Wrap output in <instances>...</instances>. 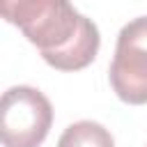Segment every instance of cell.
Here are the masks:
<instances>
[{"label":"cell","mask_w":147,"mask_h":147,"mask_svg":"<svg viewBox=\"0 0 147 147\" xmlns=\"http://www.w3.org/2000/svg\"><path fill=\"white\" fill-rule=\"evenodd\" d=\"M108 78L124 103H147V16L133 18L119 30Z\"/></svg>","instance_id":"3"},{"label":"cell","mask_w":147,"mask_h":147,"mask_svg":"<svg viewBox=\"0 0 147 147\" xmlns=\"http://www.w3.org/2000/svg\"><path fill=\"white\" fill-rule=\"evenodd\" d=\"M80 16L69 0H0V18L16 25L39 53L64 48L74 39Z\"/></svg>","instance_id":"1"},{"label":"cell","mask_w":147,"mask_h":147,"mask_svg":"<svg viewBox=\"0 0 147 147\" xmlns=\"http://www.w3.org/2000/svg\"><path fill=\"white\" fill-rule=\"evenodd\" d=\"M53 124V106L44 92L14 85L0 96V145L39 147Z\"/></svg>","instance_id":"2"},{"label":"cell","mask_w":147,"mask_h":147,"mask_svg":"<svg viewBox=\"0 0 147 147\" xmlns=\"http://www.w3.org/2000/svg\"><path fill=\"white\" fill-rule=\"evenodd\" d=\"M99 44H101L99 28L94 25L92 18L80 16V25H78L74 39L60 51L41 53V57L60 71H78V69H85L87 64H92V60L99 53Z\"/></svg>","instance_id":"4"},{"label":"cell","mask_w":147,"mask_h":147,"mask_svg":"<svg viewBox=\"0 0 147 147\" xmlns=\"http://www.w3.org/2000/svg\"><path fill=\"white\" fill-rule=\"evenodd\" d=\"M57 147H115L110 131L92 119H80L64 129Z\"/></svg>","instance_id":"5"}]
</instances>
